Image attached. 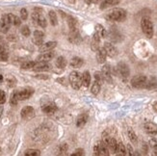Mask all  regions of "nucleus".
<instances>
[{"label":"nucleus","mask_w":157,"mask_h":156,"mask_svg":"<svg viewBox=\"0 0 157 156\" xmlns=\"http://www.w3.org/2000/svg\"><path fill=\"white\" fill-rule=\"evenodd\" d=\"M105 17L109 21H124L126 18V11L121 8H116L109 12Z\"/></svg>","instance_id":"nucleus-1"},{"label":"nucleus","mask_w":157,"mask_h":156,"mask_svg":"<svg viewBox=\"0 0 157 156\" xmlns=\"http://www.w3.org/2000/svg\"><path fill=\"white\" fill-rule=\"evenodd\" d=\"M141 27H142V30L144 32V34L146 35L147 38L148 39H151L153 37V23L151 20V18H148L147 17H143L141 20Z\"/></svg>","instance_id":"nucleus-2"},{"label":"nucleus","mask_w":157,"mask_h":156,"mask_svg":"<svg viewBox=\"0 0 157 156\" xmlns=\"http://www.w3.org/2000/svg\"><path fill=\"white\" fill-rule=\"evenodd\" d=\"M70 83L74 90H79L82 86V74L78 71H72L70 74Z\"/></svg>","instance_id":"nucleus-3"},{"label":"nucleus","mask_w":157,"mask_h":156,"mask_svg":"<svg viewBox=\"0 0 157 156\" xmlns=\"http://www.w3.org/2000/svg\"><path fill=\"white\" fill-rule=\"evenodd\" d=\"M33 93H34V90L32 88H24V89L13 92V94L16 96V97L18 101L26 100V99L30 98Z\"/></svg>","instance_id":"nucleus-4"},{"label":"nucleus","mask_w":157,"mask_h":156,"mask_svg":"<svg viewBox=\"0 0 157 156\" xmlns=\"http://www.w3.org/2000/svg\"><path fill=\"white\" fill-rule=\"evenodd\" d=\"M147 80V78L145 75H137L131 79V85L136 89H143L146 87Z\"/></svg>","instance_id":"nucleus-5"},{"label":"nucleus","mask_w":157,"mask_h":156,"mask_svg":"<svg viewBox=\"0 0 157 156\" xmlns=\"http://www.w3.org/2000/svg\"><path fill=\"white\" fill-rule=\"evenodd\" d=\"M117 71H118L119 75L124 80H126L128 78V76H129V73H130L128 66L125 63H124V62H121V63L118 64V66H117Z\"/></svg>","instance_id":"nucleus-6"},{"label":"nucleus","mask_w":157,"mask_h":156,"mask_svg":"<svg viewBox=\"0 0 157 156\" xmlns=\"http://www.w3.org/2000/svg\"><path fill=\"white\" fill-rule=\"evenodd\" d=\"M11 22H10V19L8 17V13L7 15L2 16V17L0 18V32L6 34L7 32L9 31L10 27H11Z\"/></svg>","instance_id":"nucleus-7"},{"label":"nucleus","mask_w":157,"mask_h":156,"mask_svg":"<svg viewBox=\"0 0 157 156\" xmlns=\"http://www.w3.org/2000/svg\"><path fill=\"white\" fill-rule=\"evenodd\" d=\"M20 115H21V118L24 120H30L31 118L34 117L35 115V110L32 106H25L22 108L21 112H20Z\"/></svg>","instance_id":"nucleus-8"},{"label":"nucleus","mask_w":157,"mask_h":156,"mask_svg":"<svg viewBox=\"0 0 157 156\" xmlns=\"http://www.w3.org/2000/svg\"><path fill=\"white\" fill-rule=\"evenodd\" d=\"M42 110H43L44 113H45L47 115H53L54 113H56V111L58 110V108H57L55 103L46 102L42 106Z\"/></svg>","instance_id":"nucleus-9"},{"label":"nucleus","mask_w":157,"mask_h":156,"mask_svg":"<svg viewBox=\"0 0 157 156\" xmlns=\"http://www.w3.org/2000/svg\"><path fill=\"white\" fill-rule=\"evenodd\" d=\"M69 40H70V42L71 44H80V42H81V37H80V34H79V31H78L77 28L70 30Z\"/></svg>","instance_id":"nucleus-10"},{"label":"nucleus","mask_w":157,"mask_h":156,"mask_svg":"<svg viewBox=\"0 0 157 156\" xmlns=\"http://www.w3.org/2000/svg\"><path fill=\"white\" fill-rule=\"evenodd\" d=\"M44 32L36 30L33 33V43L36 45H42L44 44Z\"/></svg>","instance_id":"nucleus-11"},{"label":"nucleus","mask_w":157,"mask_h":156,"mask_svg":"<svg viewBox=\"0 0 157 156\" xmlns=\"http://www.w3.org/2000/svg\"><path fill=\"white\" fill-rule=\"evenodd\" d=\"M54 56H55V52L50 50V51L44 52L40 54L37 58V61L38 62H49V61H51L54 58Z\"/></svg>","instance_id":"nucleus-12"},{"label":"nucleus","mask_w":157,"mask_h":156,"mask_svg":"<svg viewBox=\"0 0 157 156\" xmlns=\"http://www.w3.org/2000/svg\"><path fill=\"white\" fill-rule=\"evenodd\" d=\"M101 74H102V76H103L104 81H106L108 83H112V74H111L110 66L105 65L103 67H102Z\"/></svg>","instance_id":"nucleus-13"},{"label":"nucleus","mask_w":157,"mask_h":156,"mask_svg":"<svg viewBox=\"0 0 157 156\" xmlns=\"http://www.w3.org/2000/svg\"><path fill=\"white\" fill-rule=\"evenodd\" d=\"M103 47H104V49L106 50V53H107L108 56L115 57L118 54V49L116 48V46L111 43H105Z\"/></svg>","instance_id":"nucleus-14"},{"label":"nucleus","mask_w":157,"mask_h":156,"mask_svg":"<svg viewBox=\"0 0 157 156\" xmlns=\"http://www.w3.org/2000/svg\"><path fill=\"white\" fill-rule=\"evenodd\" d=\"M57 45L56 42H48V43H45L43 44L42 45H40V48H39V52H47V51H50L52 49H54Z\"/></svg>","instance_id":"nucleus-15"},{"label":"nucleus","mask_w":157,"mask_h":156,"mask_svg":"<svg viewBox=\"0 0 157 156\" xmlns=\"http://www.w3.org/2000/svg\"><path fill=\"white\" fill-rule=\"evenodd\" d=\"M107 57L106 50L104 49V47H99L97 50V61L98 64H103L105 63V60Z\"/></svg>","instance_id":"nucleus-16"},{"label":"nucleus","mask_w":157,"mask_h":156,"mask_svg":"<svg viewBox=\"0 0 157 156\" xmlns=\"http://www.w3.org/2000/svg\"><path fill=\"white\" fill-rule=\"evenodd\" d=\"M50 69L51 67L48 64H46V62H38L35 64L32 70L35 71H47L50 70Z\"/></svg>","instance_id":"nucleus-17"},{"label":"nucleus","mask_w":157,"mask_h":156,"mask_svg":"<svg viewBox=\"0 0 157 156\" xmlns=\"http://www.w3.org/2000/svg\"><path fill=\"white\" fill-rule=\"evenodd\" d=\"M145 131L148 134L151 135V136H154V135L157 134V125L153 123H147L144 125Z\"/></svg>","instance_id":"nucleus-18"},{"label":"nucleus","mask_w":157,"mask_h":156,"mask_svg":"<svg viewBox=\"0 0 157 156\" xmlns=\"http://www.w3.org/2000/svg\"><path fill=\"white\" fill-rule=\"evenodd\" d=\"M99 44H100V36L97 32H94L92 38V43H91V47L94 51H97L99 48Z\"/></svg>","instance_id":"nucleus-19"},{"label":"nucleus","mask_w":157,"mask_h":156,"mask_svg":"<svg viewBox=\"0 0 157 156\" xmlns=\"http://www.w3.org/2000/svg\"><path fill=\"white\" fill-rule=\"evenodd\" d=\"M119 2H120V0H103L100 4V9L104 10L106 8H109V7L116 6L119 4Z\"/></svg>","instance_id":"nucleus-20"},{"label":"nucleus","mask_w":157,"mask_h":156,"mask_svg":"<svg viewBox=\"0 0 157 156\" xmlns=\"http://www.w3.org/2000/svg\"><path fill=\"white\" fill-rule=\"evenodd\" d=\"M88 118H89V116H88L87 113L81 114L80 116L77 118V120H76V125H77V127H83L86 124L87 121H88Z\"/></svg>","instance_id":"nucleus-21"},{"label":"nucleus","mask_w":157,"mask_h":156,"mask_svg":"<svg viewBox=\"0 0 157 156\" xmlns=\"http://www.w3.org/2000/svg\"><path fill=\"white\" fill-rule=\"evenodd\" d=\"M98 146V150H99V155L101 156H108L109 155V150H108V146L103 143L102 141L97 143Z\"/></svg>","instance_id":"nucleus-22"},{"label":"nucleus","mask_w":157,"mask_h":156,"mask_svg":"<svg viewBox=\"0 0 157 156\" xmlns=\"http://www.w3.org/2000/svg\"><path fill=\"white\" fill-rule=\"evenodd\" d=\"M83 63H84V61H83V59H82V58L74 57L71 61V67H73V69H79L80 67H82Z\"/></svg>","instance_id":"nucleus-23"},{"label":"nucleus","mask_w":157,"mask_h":156,"mask_svg":"<svg viewBox=\"0 0 157 156\" xmlns=\"http://www.w3.org/2000/svg\"><path fill=\"white\" fill-rule=\"evenodd\" d=\"M91 84V74L89 71H84L82 74V85L84 87H89Z\"/></svg>","instance_id":"nucleus-24"},{"label":"nucleus","mask_w":157,"mask_h":156,"mask_svg":"<svg viewBox=\"0 0 157 156\" xmlns=\"http://www.w3.org/2000/svg\"><path fill=\"white\" fill-rule=\"evenodd\" d=\"M8 17H9V19H10V22L12 25H15V26H18L21 23V19L20 17L13 15V13H8Z\"/></svg>","instance_id":"nucleus-25"},{"label":"nucleus","mask_w":157,"mask_h":156,"mask_svg":"<svg viewBox=\"0 0 157 156\" xmlns=\"http://www.w3.org/2000/svg\"><path fill=\"white\" fill-rule=\"evenodd\" d=\"M108 147L110 148V150L113 153H117V150H118V143L116 141L115 138L111 137L110 141H109V144H108Z\"/></svg>","instance_id":"nucleus-26"},{"label":"nucleus","mask_w":157,"mask_h":156,"mask_svg":"<svg viewBox=\"0 0 157 156\" xmlns=\"http://www.w3.org/2000/svg\"><path fill=\"white\" fill-rule=\"evenodd\" d=\"M95 32H97L100 36V38H106L107 37V31L105 30V28L101 24H98L97 26H95Z\"/></svg>","instance_id":"nucleus-27"},{"label":"nucleus","mask_w":157,"mask_h":156,"mask_svg":"<svg viewBox=\"0 0 157 156\" xmlns=\"http://www.w3.org/2000/svg\"><path fill=\"white\" fill-rule=\"evenodd\" d=\"M66 66H67V60L65 59V57H63V56L58 57L56 60V67L58 69L63 70L66 67Z\"/></svg>","instance_id":"nucleus-28"},{"label":"nucleus","mask_w":157,"mask_h":156,"mask_svg":"<svg viewBox=\"0 0 157 156\" xmlns=\"http://www.w3.org/2000/svg\"><path fill=\"white\" fill-rule=\"evenodd\" d=\"M39 26H40L42 28H45L46 25H47V21H46V19L44 18V17L42 15V13H40L37 20H36V22Z\"/></svg>","instance_id":"nucleus-29"},{"label":"nucleus","mask_w":157,"mask_h":156,"mask_svg":"<svg viewBox=\"0 0 157 156\" xmlns=\"http://www.w3.org/2000/svg\"><path fill=\"white\" fill-rule=\"evenodd\" d=\"M127 135H128V138L129 140L131 141V143L133 144H136L137 143V135H136V133L134 132V130L132 129V128H128V130H127Z\"/></svg>","instance_id":"nucleus-30"},{"label":"nucleus","mask_w":157,"mask_h":156,"mask_svg":"<svg viewBox=\"0 0 157 156\" xmlns=\"http://www.w3.org/2000/svg\"><path fill=\"white\" fill-rule=\"evenodd\" d=\"M100 87H101V84L99 82H98V81H94L92 85V88H91V93L93 94H94V96H97L100 91Z\"/></svg>","instance_id":"nucleus-31"},{"label":"nucleus","mask_w":157,"mask_h":156,"mask_svg":"<svg viewBox=\"0 0 157 156\" xmlns=\"http://www.w3.org/2000/svg\"><path fill=\"white\" fill-rule=\"evenodd\" d=\"M48 17H49V20H50L51 25H53V26L57 25V23H58V18H57L56 13L54 12V11H49V13H48Z\"/></svg>","instance_id":"nucleus-32"},{"label":"nucleus","mask_w":157,"mask_h":156,"mask_svg":"<svg viewBox=\"0 0 157 156\" xmlns=\"http://www.w3.org/2000/svg\"><path fill=\"white\" fill-rule=\"evenodd\" d=\"M67 24H69L70 30L77 28V21H76V19L72 17H69V19H67Z\"/></svg>","instance_id":"nucleus-33"},{"label":"nucleus","mask_w":157,"mask_h":156,"mask_svg":"<svg viewBox=\"0 0 157 156\" xmlns=\"http://www.w3.org/2000/svg\"><path fill=\"white\" fill-rule=\"evenodd\" d=\"M36 62H33V61H27V62L23 63L21 65V69L22 70H32L34 66H35Z\"/></svg>","instance_id":"nucleus-34"},{"label":"nucleus","mask_w":157,"mask_h":156,"mask_svg":"<svg viewBox=\"0 0 157 156\" xmlns=\"http://www.w3.org/2000/svg\"><path fill=\"white\" fill-rule=\"evenodd\" d=\"M117 152H119V154H120V155H121V156L126 155V150H125V146H124V144H122L121 142H120V143H118V150H117Z\"/></svg>","instance_id":"nucleus-35"},{"label":"nucleus","mask_w":157,"mask_h":156,"mask_svg":"<svg viewBox=\"0 0 157 156\" xmlns=\"http://www.w3.org/2000/svg\"><path fill=\"white\" fill-rule=\"evenodd\" d=\"M24 155H26V156H39V155H40V151L38 150H27L24 152Z\"/></svg>","instance_id":"nucleus-36"},{"label":"nucleus","mask_w":157,"mask_h":156,"mask_svg":"<svg viewBox=\"0 0 157 156\" xmlns=\"http://www.w3.org/2000/svg\"><path fill=\"white\" fill-rule=\"evenodd\" d=\"M149 146H151L153 151L155 152V154H157V139L152 138L149 140Z\"/></svg>","instance_id":"nucleus-37"},{"label":"nucleus","mask_w":157,"mask_h":156,"mask_svg":"<svg viewBox=\"0 0 157 156\" xmlns=\"http://www.w3.org/2000/svg\"><path fill=\"white\" fill-rule=\"evenodd\" d=\"M155 86H156V80L154 78H151V80H147L145 88H147V89H151V88H154Z\"/></svg>","instance_id":"nucleus-38"},{"label":"nucleus","mask_w":157,"mask_h":156,"mask_svg":"<svg viewBox=\"0 0 157 156\" xmlns=\"http://www.w3.org/2000/svg\"><path fill=\"white\" fill-rule=\"evenodd\" d=\"M21 34L23 36H25V37H28L30 34H31V32H30V29H29V27L27 26V25H23L22 27H21Z\"/></svg>","instance_id":"nucleus-39"},{"label":"nucleus","mask_w":157,"mask_h":156,"mask_svg":"<svg viewBox=\"0 0 157 156\" xmlns=\"http://www.w3.org/2000/svg\"><path fill=\"white\" fill-rule=\"evenodd\" d=\"M27 17H28V12H27V10L25 8H22L20 10V18L23 20H26Z\"/></svg>","instance_id":"nucleus-40"},{"label":"nucleus","mask_w":157,"mask_h":156,"mask_svg":"<svg viewBox=\"0 0 157 156\" xmlns=\"http://www.w3.org/2000/svg\"><path fill=\"white\" fill-rule=\"evenodd\" d=\"M67 148H69V146H67V144H63V145H61L60 148H59V154H66L67 151Z\"/></svg>","instance_id":"nucleus-41"},{"label":"nucleus","mask_w":157,"mask_h":156,"mask_svg":"<svg viewBox=\"0 0 157 156\" xmlns=\"http://www.w3.org/2000/svg\"><path fill=\"white\" fill-rule=\"evenodd\" d=\"M8 60V53L2 51V52H0V62H6V61Z\"/></svg>","instance_id":"nucleus-42"},{"label":"nucleus","mask_w":157,"mask_h":156,"mask_svg":"<svg viewBox=\"0 0 157 156\" xmlns=\"http://www.w3.org/2000/svg\"><path fill=\"white\" fill-rule=\"evenodd\" d=\"M94 78H95V81H98L100 84L102 83V81H104L103 79V76H102V74L100 72H95L94 73Z\"/></svg>","instance_id":"nucleus-43"},{"label":"nucleus","mask_w":157,"mask_h":156,"mask_svg":"<svg viewBox=\"0 0 157 156\" xmlns=\"http://www.w3.org/2000/svg\"><path fill=\"white\" fill-rule=\"evenodd\" d=\"M6 101V93L4 91L0 90V104H4Z\"/></svg>","instance_id":"nucleus-44"},{"label":"nucleus","mask_w":157,"mask_h":156,"mask_svg":"<svg viewBox=\"0 0 157 156\" xmlns=\"http://www.w3.org/2000/svg\"><path fill=\"white\" fill-rule=\"evenodd\" d=\"M71 155L72 156H82V155H84V150H82V148H77V150L74 151Z\"/></svg>","instance_id":"nucleus-45"},{"label":"nucleus","mask_w":157,"mask_h":156,"mask_svg":"<svg viewBox=\"0 0 157 156\" xmlns=\"http://www.w3.org/2000/svg\"><path fill=\"white\" fill-rule=\"evenodd\" d=\"M17 102H18V100L17 99L16 96H15V94H13V93H12V96H11L10 103H11L12 105H17Z\"/></svg>","instance_id":"nucleus-46"},{"label":"nucleus","mask_w":157,"mask_h":156,"mask_svg":"<svg viewBox=\"0 0 157 156\" xmlns=\"http://www.w3.org/2000/svg\"><path fill=\"white\" fill-rule=\"evenodd\" d=\"M7 83H8L9 87H13L16 85V80L13 78H8L7 79Z\"/></svg>","instance_id":"nucleus-47"},{"label":"nucleus","mask_w":157,"mask_h":156,"mask_svg":"<svg viewBox=\"0 0 157 156\" xmlns=\"http://www.w3.org/2000/svg\"><path fill=\"white\" fill-rule=\"evenodd\" d=\"M126 148H127V151H128V154L129 155H134V150H133V148H132V146H131V145H127V146H126Z\"/></svg>","instance_id":"nucleus-48"},{"label":"nucleus","mask_w":157,"mask_h":156,"mask_svg":"<svg viewBox=\"0 0 157 156\" xmlns=\"http://www.w3.org/2000/svg\"><path fill=\"white\" fill-rule=\"evenodd\" d=\"M94 155H99V150H98V144H95V146H94Z\"/></svg>","instance_id":"nucleus-49"},{"label":"nucleus","mask_w":157,"mask_h":156,"mask_svg":"<svg viewBox=\"0 0 157 156\" xmlns=\"http://www.w3.org/2000/svg\"><path fill=\"white\" fill-rule=\"evenodd\" d=\"M99 0H86V2L88 4H91V3H98Z\"/></svg>","instance_id":"nucleus-50"},{"label":"nucleus","mask_w":157,"mask_h":156,"mask_svg":"<svg viewBox=\"0 0 157 156\" xmlns=\"http://www.w3.org/2000/svg\"><path fill=\"white\" fill-rule=\"evenodd\" d=\"M3 114V106H1V104H0V118H1Z\"/></svg>","instance_id":"nucleus-51"},{"label":"nucleus","mask_w":157,"mask_h":156,"mask_svg":"<svg viewBox=\"0 0 157 156\" xmlns=\"http://www.w3.org/2000/svg\"><path fill=\"white\" fill-rule=\"evenodd\" d=\"M153 108H154V110H155V111L157 112V101H156V102H155V103L153 104Z\"/></svg>","instance_id":"nucleus-52"},{"label":"nucleus","mask_w":157,"mask_h":156,"mask_svg":"<svg viewBox=\"0 0 157 156\" xmlns=\"http://www.w3.org/2000/svg\"><path fill=\"white\" fill-rule=\"evenodd\" d=\"M69 1H70V3H71V4H74V3H75L76 0H69Z\"/></svg>","instance_id":"nucleus-53"},{"label":"nucleus","mask_w":157,"mask_h":156,"mask_svg":"<svg viewBox=\"0 0 157 156\" xmlns=\"http://www.w3.org/2000/svg\"><path fill=\"white\" fill-rule=\"evenodd\" d=\"M2 51H4V48H3L1 45H0V52H2Z\"/></svg>","instance_id":"nucleus-54"},{"label":"nucleus","mask_w":157,"mask_h":156,"mask_svg":"<svg viewBox=\"0 0 157 156\" xmlns=\"http://www.w3.org/2000/svg\"><path fill=\"white\" fill-rule=\"evenodd\" d=\"M3 79V77H2V75H0V80H2Z\"/></svg>","instance_id":"nucleus-55"}]
</instances>
